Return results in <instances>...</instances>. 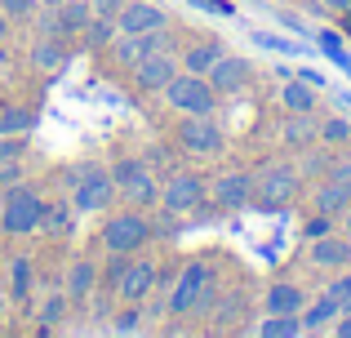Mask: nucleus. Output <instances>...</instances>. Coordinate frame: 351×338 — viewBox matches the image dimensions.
Instances as JSON below:
<instances>
[{"mask_svg": "<svg viewBox=\"0 0 351 338\" xmlns=\"http://www.w3.org/2000/svg\"><path fill=\"white\" fill-rule=\"evenodd\" d=\"M214 289H218L214 267H209L205 258H191L187 267L178 271L173 289H169V316H191V312H205V307H209V298H214Z\"/></svg>", "mask_w": 351, "mask_h": 338, "instance_id": "1", "label": "nucleus"}, {"mask_svg": "<svg viewBox=\"0 0 351 338\" xmlns=\"http://www.w3.org/2000/svg\"><path fill=\"white\" fill-rule=\"evenodd\" d=\"M302 191V173L289 160H267L263 169H254V205L258 209H285L293 205Z\"/></svg>", "mask_w": 351, "mask_h": 338, "instance_id": "2", "label": "nucleus"}, {"mask_svg": "<svg viewBox=\"0 0 351 338\" xmlns=\"http://www.w3.org/2000/svg\"><path fill=\"white\" fill-rule=\"evenodd\" d=\"M160 94L182 116H214V107H218V89L209 85V76H196V71H178Z\"/></svg>", "mask_w": 351, "mask_h": 338, "instance_id": "3", "label": "nucleus"}, {"mask_svg": "<svg viewBox=\"0 0 351 338\" xmlns=\"http://www.w3.org/2000/svg\"><path fill=\"white\" fill-rule=\"evenodd\" d=\"M112 182H116V191H125V196H129V205H134V209L160 205V182L152 178L147 160H116V165H112Z\"/></svg>", "mask_w": 351, "mask_h": 338, "instance_id": "4", "label": "nucleus"}, {"mask_svg": "<svg viewBox=\"0 0 351 338\" xmlns=\"http://www.w3.org/2000/svg\"><path fill=\"white\" fill-rule=\"evenodd\" d=\"M40 214H45V205H40V196H36L32 187H9L5 191V205H0V227H5L9 236H27V232H36L40 227Z\"/></svg>", "mask_w": 351, "mask_h": 338, "instance_id": "5", "label": "nucleus"}, {"mask_svg": "<svg viewBox=\"0 0 351 338\" xmlns=\"http://www.w3.org/2000/svg\"><path fill=\"white\" fill-rule=\"evenodd\" d=\"M173 138H178V147L191 152V156H218V152L227 147V138H223L214 116H182Z\"/></svg>", "mask_w": 351, "mask_h": 338, "instance_id": "6", "label": "nucleus"}, {"mask_svg": "<svg viewBox=\"0 0 351 338\" xmlns=\"http://www.w3.org/2000/svg\"><path fill=\"white\" fill-rule=\"evenodd\" d=\"M205 200H209V187L200 182V173H169V182L160 187V209L173 214V218L200 209Z\"/></svg>", "mask_w": 351, "mask_h": 338, "instance_id": "7", "label": "nucleus"}, {"mask_svg": "<svg viewBox=\"0 0 351 338\" xmlns=\"http://www.w3.org/2000/svg\"><path fill=\"white\" fill-rule=\"evenodd\" d=\"M71 187H76V214L112 209V196H116L112 169H80V173H71Z\"/></svg>", "mask_w": 351, "mask_h": 338, "instance_id": "8", "label": "nucleus"}, {"mask_svg": "<svg viewBox=\"0 0 351 338\" xmlns=\"http://www.w3.org/2000/svg\"><path fill=\"white\" fill-rule=\"evenodd\" d=\"M147 241H152V223H147L143 214H116V218H107V227H103V245L112 254H134V250H143Z\"/></svg>", "mask_w": 351, "mask_h": 338, "instance_id": "9", "label": "nucleus"}, {"mask_svg": "<svg viewBox=\"0 0 351 338\" xmlns=\"http://www.w3.org/2000/svg\"><path fill=\"white\" fill-rule=\"evenodd\" d=\"M209 200H214L218 209H227V214L254 205V173L249 169H223L214 182H209Z\"/></svg>", "mask_w": 351, "mask_h": 338, "instance_id": "10", "label": "nucleus"}, {"mask_svg": "<svg viewBox=\"0 0 351 338\" xmlns=\"http://www.w3.org/2000/svg\"><path fill=\"white\" fill-rule=\"evenodd\" d=\"M307 263L316 271H343L351 267V236L338 227V232H325V236H311L307 241Z\"/></svg>", "mask_w": 351, "mask_h": 338, "instance_id": "11", "label": "nucleus"}, {"mask_svg": "<svg viewBox=\"0 0 351 338\" xmlns=\"http://www.w3.org/2000/svg\"><path fill=\"white\" fill-rule=\"evenodd\" d=\"M169 14L152 0H125V9L116 14V32L120 36H138V32H165Z\"/></svg>", "mask_w": 351, "mask_h": 338, "instance_id": "12", "label": "nucleus"}, {"mask_svg": "<svg viewBox=\"0 0 351 338\" xmlns=\"http://www.w3.org/2000/svg\"><path fill=\"white\" fill-rule=\"evenodd\" d=\"M205 76H209V85L218 89V98H223V94H240V89L254 80V62L240 58V53H227V49H223V53H218V62L205 71Z\"/></svg>", "mask_w": 351, "mask_h": 338, "instance_id": "13", "label": "nucleus"}, {"mask_svg": "<svg viewBox=\"0 0 351 338\" xmlns=\"http://www.w3.org/2000/svg\"><path fill=\"white\" fill-rule=\"evenodd\" d=\"M302 307H307V289L298 285V280H271L263 294V312L271 316H298Z\"/></svg>", "mask_w": 351, "mask_h": 338, "instance_id": "14", "label": "nucleus"}, {"mask_svg": "<svg viewBox=\"0 0 351 338\" xmlns=\"http://www.w3.org/2000/svg\"><path fill=\"white\" fill-rule=\"evenodd\" d=\"M156 280H160V267H156L152 258H134L125 267V276H120V298H129V303H143L147 294L156 289Z\"/></svg>", "mask_w": 351, "mask_h": 338, "instance_id": "15", "label": "nucleus"}, {"mask_svg": "<svg viewBox=\"0 0 351 338\" xmlns=\"http://www.w3.org/2000/svg\"><path fill=\"white\" fill-rule=\"evenodd\" d=\"M178 58L173 53H165V49H156V53H147L143 62L134 67V80H138V89H165L173 76H178Z\"/></svg>", "mask_w": 351, "mask_h": 338, "instance_id": "16", "label": "nucleus"}, {"mask_svg": "<svg viewBox=\"0 0 351 338\" xmlns=\"http://www.w3.org/2000/svg\"><path fill=\"white\" fill-rule=\"evenodd\" d=\"M280 143L289 152H302V147H311V143H320V121H316V112H285V121H280Z\"/></svg>", "mask_w": 351, "mask_h": 338, "instance_id": "17", "label": "nucleus"}, {"mask_svg": "<svg viewBox=\"0 0 351 338\" xmlns=\"http://www.w3.org/2000/svg\"><path fill=\"white\" fill-rule=\"evenodd\" d=\"M156 49H165V32H138V36H116V62L120 67H129L134 71L138 62L147 58V53H156Z\"/></svg>", "mask_w": 351, "mask_h": 338, "instance_id": "18", "label": "nucleus"}, {"mask_svg": "<svg viewBox=\"0 0 351 338\" xmlns=\"http://www.w3.org/2000/svg\"><path fill=\"white\" fill-rule=\"evenodd\" d=\"M351 205V187L338 178H316V187H311V209L316 214H329V218H343Z\"/></svg>", "mask_w": 351, "mask_h": 338, "instance_id": "19", "label": "nucleus"}, {"mask_svg": "<svg viewBox=\"0 0 351 338\" xmlns=\"http://www.w3.org/2000/svg\"><path fill=\"white\" fill-rule=\"evenodd\" d=\"M343 316V303H338L334 294H316V298H307V307L298 312V321H302V334H320V330H329V325Z\"/></svg>", "mask_w": 351, "mask_h": 338, "instance_id": "20", "label": "nucleus"}, {"mask_svg": "<svg viewBox=\"0 0 351 338\" xmlns=\"http://www.w3.org/2000/svg\"><path fill=\"white\" fill-rule=\"evenodd\" d=\"M316 103H320V89L316 85H307V80H298V76H285V85H280V112H316Z\"/></svg>", "mask_w": 351, "mask_h": 338, "instance_id": "21", "label": "nucleus"}, {"mask_svg": "<svg viewBox=\"0 0 351 338\" xmlns=\"http://www.w3.org/2000/svg\"><path fill=\"white\" fill-rule=\"evenodd\" d=\"M218 53H223V45H218V40H196V45H187V49H182L178 67H182V71H196V76H205V71L218 62Z\"/></svg>", "mask_w": 351, "mask_h": 338, "instance_id": "22", "label": "nucleus"}, {"mask_svg": "<svg viewBox=\"0 0 351 338\" xmlns=\"http://www.w3.org/2000/svg\"><path fill=\"white\" fill-rule=\"evenodd\" d=\"M89 18H94V5H89V0H62L53 23H58V32H85Z\"/></svg>", "mask_w": 351, "mask_h": 338, "instance_id": "23", "label": "nucleus"}, {"mask_svg": "<svg viewBox=\"0 0 351 338\" xmlns=\"http://www.w3.org/2000/svg\"><path fill=\"white\" fill-rule=\"evenodd\" d=\"M298 173L302 178H325L329 165H334V147H325V143H311V147H302L298 152Z\"/></svg>", "mask_w": 351, "mask_h": 338, "instance_id": "24", "label": "nucleus"}, {"mask_svg": "<svg viewBox=\"0 0 351 338\" xmlns=\"http://www.w3.org/2000/svg\"><path fill=\"white\" fill-rule=\"evenodd\" d=\"M320 143H325V147H351V121L347 116H325V121H320Z\"/></svg>", "mask_w": 351, "mask_h": 338, "instance_id": "25", "label": "nucleus"}, {"mask_svg": "<svg viewBox=\"0 0 351 338\" xmlns=\"http://www.w3.org/2000/svg\"><path fill=\"white\" fill-rule=\"evenodd\" d=\"M258 334H263V338H298L302 321H298V316H271V312H267L263 321H258Z\"/></svg>", "mask_w": 351, "mask_h": 338, "instance_id": "26", "label": "nucleus"}, {"mask_svg": "<svg viewBox=\"0 0 351 338\" xmlns=\"http://www.w3.org/2000/svg\"><path fill=\"white\" fill-rule=\"evenodd\" d=\"M27 130H36L32 107H0V134H27Z\"/></svg>", "mask_w": 351, "mask_h": 338, "instance_id": "27", "label": "nucleus"}, {"mask_svg": "<svg viewBox=\"0 0 351 338\" xmlns=\"http://www.w3.org/2000/svg\"><path fill=\"white\" fill-rule=\"evenodd\" d=\"M94 285H98V271H94V263H76V267L67 271V294H71V298H85V294H94Z\"/></svg>", "mask_w": 351, "mask_h": 338, "instance_id": "28", "label": "nucleus"}, {"mask_svg": "<svg viewBox=\"0 0 351 338\" xmlns=\"http://www.w3.org/2000/svg\"><path fill=\"white\" fill-rule=\"evenodd\" d=\"M116 18H103V14H94V18H89V27H85V40L89 45H98V49H103V45H112L116 40Z\"/></svg>", "mask_w": 351, "mask_h": 338, "instance_id": "29", "label": "nucleus"}, {"mask_svg": "<svg viewBox=\"0 0 351 338\" xmlns=\"http://www.w3.org/2000/svg\"><path fill=\"white\" fill-rule=\"evenodd\" d=\"M32 62H36V67H45V71H58L62 67V45L53 40V36H45V40L32 49Z\"/></svg>", "mask_w": 351, "mask_h": 338, "instance_id": "30", "label": "nucleus"}, {"mask_svg": "<svg viewBox=\"0 0 351 338\" xmlns=\"http://www.w3.org/2000/svg\"><path fill=\"white\" fill-rule=\"evenodd\" d=\"M325 232H338V218H329V214H316V209H311L307 218H302V236H325Z\"/></svg>", "mask_w": 351, "mask_h": 338, "instance_id": "31", "label": "nucleus"}, {"mask_svg": "<svg viewBox=\"0 0 351 338\" xmlns=\"http://www.w3.org/2000/svg\"><path fill=\"white\" fill-rule=\"evenodd\" d=\"M329 294L343 303V312H351V267H343V271H334V280H329Z\"/></svg>", "mask_w": 351, "mask_h": 338, "instance_id": "32", "label": "nucleus"}, {"mask_svg": "<svg viewBox=\"0 0 351 338\" xmlns=\"http://www.w3.org/2000/svg\"><path fill=\"white\" fill-rule=\"evenodd\" d=\"M316 40H320V49H325V53H329V58H334V62H338V67H347V71H351V53L343 49V40H338V36H334V32H320V36H316Z\"/></svg>", "mask_w": 351, "mask_h": 338, "instance_id": "33", "label": "nucleus"}, {"mask_svg": "<svg viewBox=\"0 0 351 338\" xmlns=\"http://www.w3.org/2000/svg\"><path fill=\"white\" fill-rule=\"evenodd\" d=\"M62 316H67V294H53V298H45V307H40V321L49 325H62Z\"/></svg>", "mask_w": 351, "mask_h": 338, "instance_id": "34", "label": "nucleus"}, {"mask_svg": "<svg viewBox=\"0 0 351 338\" xmlns=\"http://www.w3.org/2000/svg\"><path fill=\"white\" fill-rule=\"evenodd\" d=\"M254 40L263 45V49H271V53H302L293 40H285V36H271V32H254Z\"/></svg>", "mask_w": 351, "mask_h": 338, "instance_id": "35", "label": "nucleus"}, {"mask_svg": "<svg viewBox=\"0 0 351 338\" xmlns=\"http://www.w3.org/2000/svg\"><path fill=\"white\" fill-rule=\"evenodd\" d=\"M240 312H245V298L232 294V298H223V303H218V312H214V316H218V325H232Z\"/></svg>", "mask_w": 351, "mask_h": 338, "instance_id": "36", "label": "nucleus"}, {"mask_svg": "<svg viewBox=\"0 0 351 338\" xmlns=\"http://www.w3.org/2000/svg\"><path fill=\"white\" fill-rule=\"evenodd\" d=\"M40 223L49 227V232H67V205H45Z\"/></svg>", "mask_w": 351, "mask_h": 338, "instance_id": "37", "label": "nucleus"}, {"mask_svg": "<svg viewBox=\"0 0 351 338\" xmlns=\"http://www.w3.org/2000/svg\"><path fill=\"white\" fill-rule=\"evenodd\" d=\"M18 152H23V138H18V134H0V165L18 160Z\"/></svg>", "mask_w": 351, "mask_h": 338, "instance_id": "38", "label": "nucleus"}, {"mask_svg": "<svg viewBox=\"0 0 351 338\" xmlns=\"http://www.w3.org/2000/svg\"><path fill=\"white\" fill-rule=\"evenodd\" d=\"M27 289H32V263L18 258L14 263V294H27Z\"/></svg>", "mask_w": 351, "mask_h": 338, "instance_id": "39", "label": "nucleus"}, {"mask_svg": "<svg viewBox=\"0 0 351 338\" xmlns=\"http://www.w3.org/2000/svg\"><path fill=\"white\" fill-rule=\"evenodd\" d=\"M316 9L329 18H351V0H316Z\"/></svg>", "mask_w": 351, "mask_h": 338, "instance_id": "40", "label": "nucleus"}, {"mask_svg": "<svg viewBox=\"0 0 351 338\" xmlns=\"http://www.w3.org/2000/svg\"><path fill=\"white\" fill-rule=\"evenodd\" d=\"M138 325H143V312H138V307H129V312H120V321H116V330L120 334H134Z\"/></svg>", "mask_w": 351, "mask_h": 338, "instance_id": "41", "label": "nucleus"}, {"mask_svg": "<svg viewBox=\"0 0 351 338\" xmlns=\"http://www.w3.org/2000/svg\"><path fill=\"white\" fill-rule=\"evenodd\" d=\"M0 9H5L9 18H27L32 14V0H0Z\"/></svg>", "mask_w": 351, "mask_h": 338, "instance_id": "42", "label": "nucleus"}, {"mask_svg": "<svg viewBox=\"0 0 351 338\" xmlns=\"http://www.w3.org/2000/svg\"><path fill=\"white\" fill-rule=\"evenodd\" d=\"M94 5V14H103V18H116L120 9H125V0H89Z\"/></svg>", "mask_w": 351, "mask_h": 338, "instance_id": "43", "label": "nucleus"}, {"mask_svg": "<svg viewBox=\"0 0 351 338\" xmlns=\"http://www.w3.org/2000/svg\"><path fill=\"white\" fill-rule=\"evenodd\" d=\"M191 5H200V9H209V14H232V5H227V0H191Z\"/></svg>", "mask_w": 351, "mask_h": 338, "instance_id": "44", "label": "nucleus"}, {"mask_svg": "<svg viewBox=\"0 0 351 338\" xmlns=\"http://www.w3.org/2000/svg\"><path fill=\"white\" fill-rule=\"evenodd\" d=\"M329 330H334L338 338H351V312H343V316H338L334 325H329Z\"/></svg>", "mask_w": 351, "mask_h": 338, "instance_id": "45", "label": "nucleus"}, {"mask_svg": "<svg viewBox=\"0 0 351 338\" xmlns=\"http://www.w3.org/2000/svg\"><path fill=\"white\" fill-rule=\"evenodd\" d=\"M293 76L307 80V85H316V89H325V76H320V71H307V67H302V71H293Z\"/></svg>", "mask_w": 351, "mask_h": 338, "instance_id": "46", "label": "nucleus"}, {"mask_svg": "<svg viewBox=\"0 0 351 338\" xmlns=\"http://www.w3.org/2000/svg\"><path fill=\"white\" fill-rule=\"evenodd\" d=\"M5 182H9V187L18 182V165H14V160H9V165H0V187H5Z\"/></svg>", "mask_w": 351, "mask_h": 338, "instance_id": "47", "label": "nucleus"}, {"mask_svg": "<svg viewBox=\"0 0 351 338\" xmlns=\"http://www.w3.org/2000/svg\"><path fill=\"white\" fill-rule=\"evenodd\" d=\"M5 36H9V14L0 9V40H5Z\"/></svg>", "mask_w": 351, "mask_h": 338, "instance_id": "48", "label": "nucleus"}, {"mask_svg": "<svg viewBox=\"0 0 351 338\" xmlns=\"http://www.w3.org/2000/svg\"><path fill=\"white\" fill-rule=\"evenodd\" d=\"M0 316H5V298H0Z\"/></svg>", "mask_w": 351, "mask_h": 338, "instance_id": "49", "label": "nucleus"}]
</instances>
